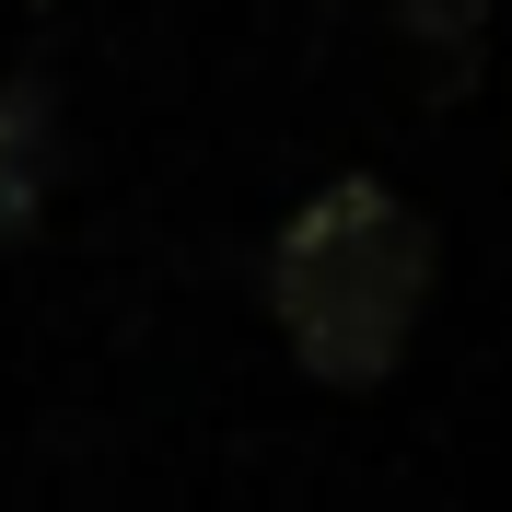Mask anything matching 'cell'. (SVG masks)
<instances>
[{"label":"cell","instance_id":"1","mask_svg":"<svg viewBox=\"0 0 512 512\" xmlns=\"http://www.w3.org/2000/svg\"><path fill=\"white\" fill-rule=\"evenodd\" d=\"M431 222L384 175H338L280 222L268 256V303H280V338L315 384H384L419 338V303H431Z\"/></svg>","mask_w":512,"mask_h":512}]
</instances>
